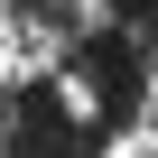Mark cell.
<instances>
[{"label": "cell", "instance_id": "obj_1", "mask_svg": "<svg viewBox=\"0 0 158 158\" xmlns=\"http://www.w3.org/2000/svg\"><path fill=\"white\" fill-rule=\"evenodd\" d=\"M149 158H158V149H149Z\"/></svg>", "mask_w": 158, "mask_h": 158}]
</instances>
